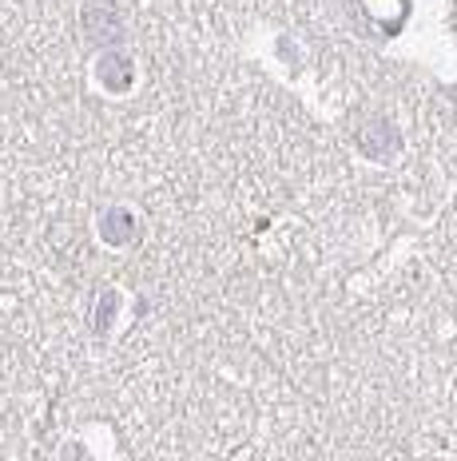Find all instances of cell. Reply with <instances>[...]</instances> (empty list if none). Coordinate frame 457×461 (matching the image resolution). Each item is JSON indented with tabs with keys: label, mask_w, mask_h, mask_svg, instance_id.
<instances>
[]
</instances>
